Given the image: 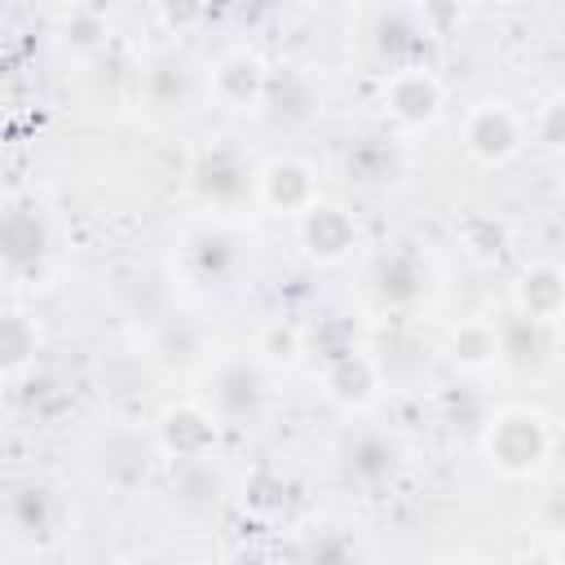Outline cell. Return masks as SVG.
<instances>
[{"instance_id": "6da1fadb", "label": "cell", "mask_w": 565, "mask_h": 565, "mask_svg": "<svg viewBox=\"0 0 565 565\" xmlns=\"http://www.w3.org/2000/svg\"><path fill=\"white\" fill-rule=\"evenodd\" d=\"M481 446H486V455H490V463H494L499 472L525 477V472H534V468L547 459L552 433H547V424H543L539 411L512 406V411H499V415L490 419Z\"/></svg>"}, {"instance_id": "7c38bea8", "label": "cell", "mask_w": 565, "mask_h": 565, "mask_svg": "<svg viewBox=\"0 0 565 565\" xmlns=\"http://www.w3.org/2000/svg\"><path fill=\"white\" fill-rule=\"evenodd\" d=\"M516 313L556 322L565 313V274L556 265H530L516 282Z\"/></svg>"}, {"instance_id": "ffe728a7", "label": "cell", "mask_w": 565, "mask_h": 565, "mask_svg": "<svg viewBox=\"0 0 565 565\" xmlns=\"http://www.w3.org/2000/svg\"><path fill=\"white\" fill-rule=\"evenodd\" d=\"M393 172V150L384 141H358L349 150V177L358 181H384Z\"/></svg>"}, {"instance_id": "8992f818", "label": "cell", "mask_w": 565, "mask_h": 565, "mask_svg": "<svg viewBox=\"0 0 565 565\" xmlns=\"http://www.w3.org/2000/svg\"><path fill=\"white\" fill-rule=\"evenodd\" d=\"M0 243H4V265H9L13 278L22 269H40L44 256H49V247H53V234H49L44 212L40 207H9L4 212Z\"/></svg>"}, {"instance_id": "d4e9b609", "label": "cell", "mask_w": 565, "mask_h": 565, "mask_svg": "<svg viewBox=\"0 0 565 565\" xmlns=\"http://www.w3.org/2000/svg\"><path fill=\"white\" fill-rule=\"evenodd\" d=\"M561 552H565V539H561Z\"/></svg>"}, {"instance_id": "e0dca14e", "label": "cell", "mask_w": 565, "mask_h": 565, "mask_svg": "<svg viewBox=\"0 0 565 565\" xmlns=\"http://www.w3.org/2000/svg\"><path fill=\"white\" fill-rule=\"evenodd\" d=\"M547 331H552V322H539L530 313H516L512 322L499 327L503 358L516 362V366H539L547 358Z\"/></svg>"}, {"instance_id": "5b68a950", "label": "cell", "mask_w": 565, "mask_h": 565, "mask_svg": "<svg viewBox=\"0 0 565 565\" xmlns=\"http://www.w3.org/2000/svg\"><path fill=\"white\" fill-rule=\"evenodd\" d=\"M256 190L265 199V207H274L278 216H305L318 203V185H313V168L300 159H274L260 168Z\"/></svg>"}, {"instance_id": "ac0fdd59", "label": "cell", "mask_w": 565, "mask_h": 565, "mask_svg": "<svg viewBox=\"0 0 565 565\" xmlns=\"http://www.w3.org/2000/svg\"><path fill=\"white\" fill-rule=\"evenodd\" d=\"M35 322L22 313V309H9L4 313V327H0V349H4V375L18 380L22 366L35 358Z\"/></svg>"}, {"instance_id": "d6986e66", "label": "cell", "mask_w": 565, "mask_h": 565, "mask_svg": "<svg viewBox=\"0 0 565 565\" xmlns=\"http://www.w3.org/2000/svg\"><path fill=\"white\" fill-rule=\"evenodd\" d=\"M190 260L199 265L203 278H225L234 269V243L216 230H203V234L190 238Z\"/></svg>"}, {"instance_id": "30bf717a", "label": "cell", "mask_w": 565, "mask_h": 565, "mask_svg": "<svg viewBox=\"0 0 565 565\" xmlns=\"http://www.w3.org/2000/svg\"><path fill=\"white\" fill-rule=\"evenodd\" d=\"M62 508H57V494L40 481H22L9 490V503H4V521L18 539H49L53 525H57Z\"/></svg>"}, {"instance_id": "603a6c76", "label": "cell", "mask_w": 565, "mask_h": 565, "mask_svg": "<svg viewBox=\"0 0 565 565\" xmlns=\"http://www.w3.org/2000/svg\"><path fill=\"white\" fill-rule=\"evenodd\" d=\"M159 13H163V22H168L172 31H190V26L203 22L207 0H159Z\"/></svg>"}, {"instance_id": "9a60e30c", "label": "cell", "mask_w": 565, "mask_h": 565, "mask_svg": "<svg viewBox=\"0 0 565 565\" xmlns=\"http://www.w3.org/2000/svg\"><path fill=\"white\" fill-rule=\"evenodd\" d=\"M450 358L463 366V371H486L494 362H503V344H499V327L472 318V322H459L450 331Z\"/></svg>"}, {"instance_id": "52a82bcc", "label": "cell", "mask_w": 565, "mask_h": 565, "mask_svg": "<svg viewBox=\"0 0 565 565\" xmlns=\"http://www.w3.org/2000/svg\"><path fill=\"white\" fill-rule=\"evenodd\" d=\"M212 93H216L221 106L247 110V106L269 97V71H265V62L256 53H230L212 71Z\"/></svg>"}, {"instance_id": "2e32d148", "label": "cell", "mask_w": 565, "mask_h": 565, "mask_svg": "<svg viewBox=\"0 0 565 565\" xmlns=\"http://www.w3.org/2000/svg\"><path fill=\"white\" fill-rule=\"evenodd\" d=\"M375 291H380V300H388V305H411V300H419V296L428 291V274H424V265H419L415 256L393 252V256L380 260Z\"/></svg>"}, {"instance_id": "7402d4cb", "label": "cell", "mask_w": 565, "mask_h": 565, "mask_svg": "<svg viewBox=\"0 0 565 565\" xmlns=\"http://www.w3.org/2000/svg\"><path fill=\"white\" fill-rule=\"evenodd\" d=\"M534 137H539L543 150L565 154V97H552V102L539 110V119H534Z\"/></svg>"}, {"instance_id": "3957f363", "label": "cell", "mask_w": 565, "mask_h": 565, "mask_svg": "<svg viewBox=\"0 0 565 565\" xmlns=\"http://www.w3.org/2000/svg\"><path fill=\"white\" fill-rule=\"evenodd\" d=\"M463 146L481 163H508L521 150V119L503 102H481L463 124Z\"/></svg>"}, {"instance_id": "9c48e42d", "label": "cell", "mask_w": 565, "mask_h": 565, "mask_svg": "<svg viewBox=\"0 0 565 565\" xmlns=\"http://www.w3.org/2000/svg\"><path fill=\"white\" fill-rule=\"evenodd\" d=\"M260 402H265V380H260L256 366H247V362H225V366L216 371V380H212V411H216L225 424L252 419Z\"/></svg>"}, {"instance_id": "7a4b0ae2", "label": "cell", "mask_w": 565, "mask_h": 565, "mask_svg": "<svg viewBox=\"0 0 565 565\" xmlns=\"http://www.w3.org/2000/svg\"><path fill=\"white\" fill-rule=\"evenodd\" d=\"M384 110L402 128H428L441 115V84L428 66H397L384 84Z\"/></svg>"}, {"instance_id": "ba28073f", "label": "cell", "mask_w": 565, "mask_h": 565, "mask_svg": "<svg viewBox=\"0 0 565 565\" xmlns=\"http://www.w3.org/2000/svg\"><path fill=\"white\" fill-rule=\"evenodd\" d=\"M300 243H305V252L313 256V260H340V256H349V247L358 243V225H353V216L344 212V207H335V203H313L305 216H300Z\"/></svg>"}, {"instance_id": "277c9868", "label": "cell", "mask_w": 565, "mask_h": 565, "mask_svg": "<svg viewBox=\"0 0 565 565\" xmlns=\"http://www.w3.org/2000/svg\"><path fill=\"white\" fill-rule=\"evenodd\" d=\"M216 428H221V415L216 411H203L194 402H181V406H168L163 419H159V446L172 455V459H207L212 446H216Z\"/></svg>"}, {"instance_id": "cb8c5ba5", "label": "cell", "mask_w": 565, "mask_h": 565, "mask_svg": "<svg viewBox=\"0 0 565 565\" xmlns=\"http://www.w3.org/2000/svg\"><path fill=\"white\" fill-rule=\"evenodd\" d=\"M102 35H106V26L93 13H75V22H66V44H75V49H97Z\"/></svg>"}, {"instance_id": "8fae6325", "label": "cell", "mask_w": 565, "mask_h": 565, "mask_svg": "<svg viewBox=\"0 0 565 565\" xmlns=\"http://www.w3.org/2000/svg\"><path fill=\"white\" fill-rule=\"evenodd\" d=\"M322 384H327V397L344 402V406H366L380 388V371L366 353H344V358H331L322 362Z\"/></svg>"}, {"instance_id": "44dd1931", "label": "cell", "mask_w": 565, "mask_h": 565, "mask_svg": "<svg viewBox=\"0 0 565 565\" xmlns=\"http://www.w3.org/2000/svg\"><path fill=\"white\" fill-rule=\"evenodd\" d=\"M260 353H265L269 362H296V358L305 353V335H300L296 327L274 322V327H265V335H260Z\"/></svg>"}, {"instance_id": "5bb4252c", "label": "cell", "mask_w": 565, "mask_h": 565, "mask_svg": "<svg viewBox=\"0 0 565 565\" xmlns=\"http://www.w3.org/2000/svg\"><path fill=\"white\" fill-rule=\"evenodd\" d=\"M194 190L207 203H230V199H238L247 190V172L230 150H216V154H203L194 163Z\"/></svg>"}, {"instance_id": "4fadbf2b", "label": "cell", "mask_w": 565, "mask_h": 565, "mask_svg": "<svg viewBox=\"0 0 565 565\" xmlns=\"http://www.w3.org/2000/svg\"><path fill=\"white\" fill-rule=\"evenodd\" d=\"M344 472H349L358 486L375 490V486L393 481V472H397V446H393L384 433H362V437H353L349 450H344Z\"/></svg>"}]
</instances>
